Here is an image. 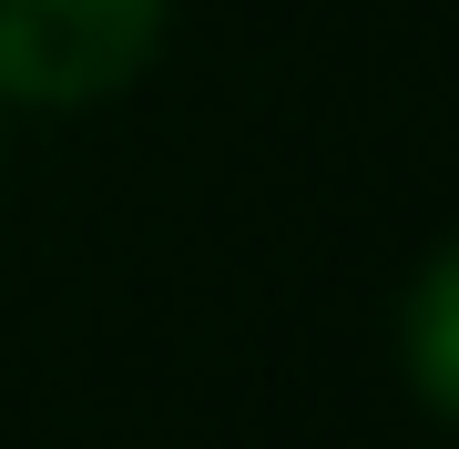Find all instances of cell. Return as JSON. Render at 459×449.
Returning a JSON list of instances; mask_svg holds the SVG:
<instances>
[{
	"instance_id": "cell-2",
	"label": "cell",
	"mask_w": 459,
	"mask_h": 449,
	"mask_svg": "<svg viewBox=\"0 0 459 449\" xmlns=\"http://www.w3.org/2000/svg\"><path fill=\"white\" fill-rule=\"evenodd\" d=\"M409 388H419L429 419L459 409V255L449 246L429 255L419 286H409Z\"/></svg>"
},
{
	"instance_id": "cell-1",
	"label": "cell",
	"mask_w": 459,
	"mask_h": 449,
	"mask_svg": "<svg viewBox=\"0 0 459 449\" xmlns=\"http://www.w3.org/2000/svg\"><path fill=\"white\" fill-rule=\"evenodd\" d=\"M174 0H0V102L82 113L143 82Z\"/></svg>"
},
{
	"instance_id": "cell-3",
	"label": "cell",
	"mask_w": 459,
	"mask_h": 449,
	"mask_svg": "<svg viewBox=\"0 0 459 449\" xmlns=\"http://www.w3.org/2000/svg\"><path fill=\"white\" fill-rule=\"evenodd\" d=\"M0 113H11V102H0Z\"/></svg>"
}]
</instances>
